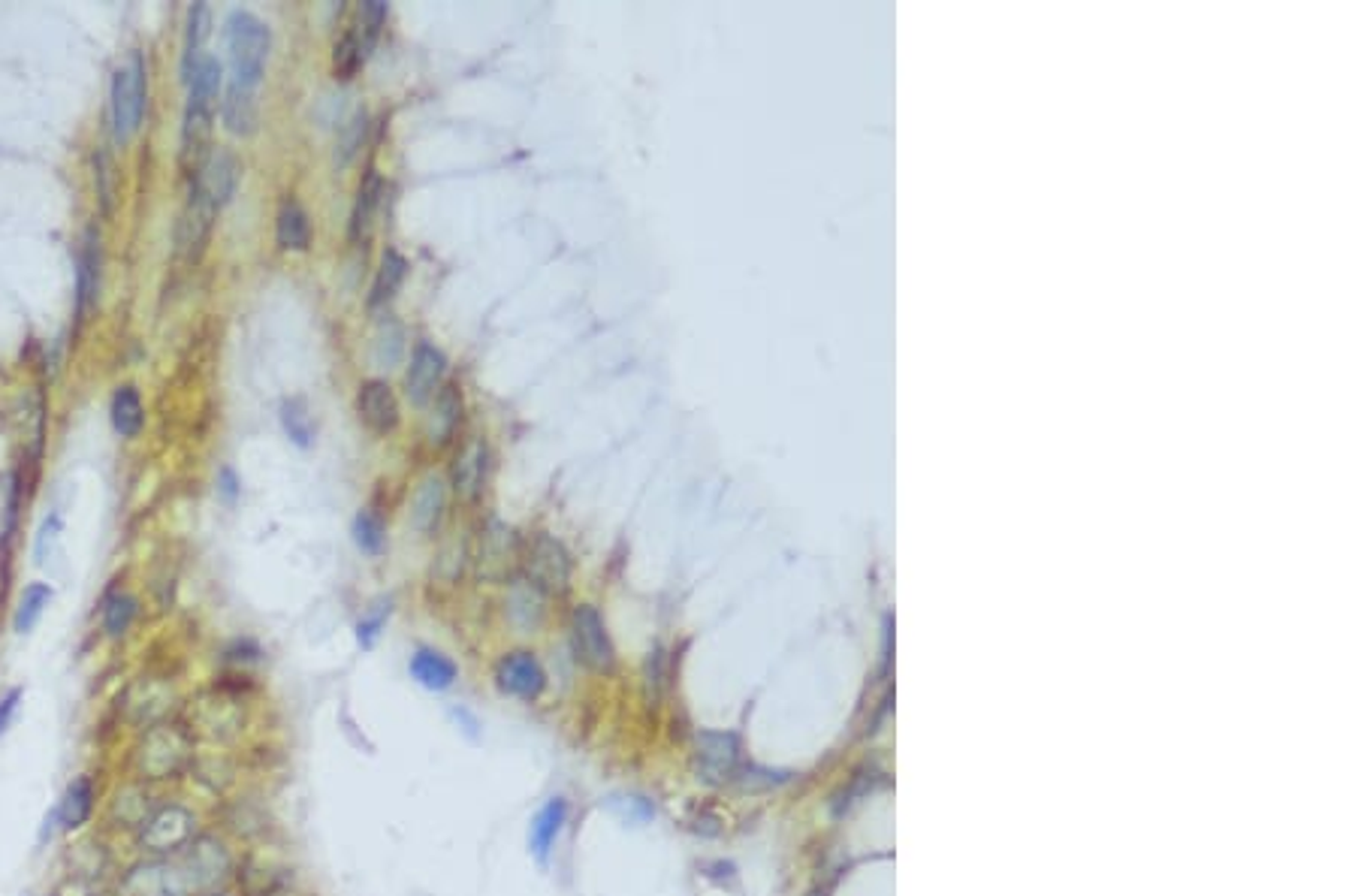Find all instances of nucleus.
Wrapping results in <instances>:
<instances>
[{
	"mask_svg": "<svg viewBox=\"0 0 1358 896\" xmlns=\"http://www.w3.org/2000/svg\"><path fill=\"white\" fill-rule=\"evenodd\" d=\"M224 85V67L218 58L203 55V61L187 79V106L181 121V167L197 173L209 157L211 121L218 112V91Z\"/></svg>",
	"mask_w": 1358,
	"mask_h": 896,
	"instance_id": "nucleus-1",
	"label": "nucleus"
},
{
	"mask_svg": "<svg viewBox=\"0 0 1358 896\" xmlns=\"http://www.w3.org/2000/svg\"><path fill=\"white\" fill-rule=\"evenodd\" d=\"M131 767L142 785L184 776L194 767V733L175 722L148 724L134 743Z\"/></svg>",
	"mask_w": 1358,
	"mask_h": 896,
	"instance_id": "nucleus-2",
	"label": "nucleus"
},
{
	"mask_svg": "<svg viewBox=\"0 0 1358 896\" xmlns=\"http://www.w3.org/2000/svg\"><path fill=\"white\" fill-rule=\"evenodd\" d=\"M224 42L230 61V82L257 91L272 49V34L266 22H260L248 9H233L224 22Z\"/></svg>",
	"mask_w": 1358,
	"mask_h": 896,
	"instance_id": "nucleus-3",
	"label": "nucleus"
},
{
	"mask_svg": "<svg viewBox=\"0 0 1358 896\" xmlns=\"http://www.w3.org/2000/svg\"><path fill=\"white\" fill-rule=\"evenodd\" d=\"M197 815L181 803H164L154 806L151 815L137 830V842L151 858H173L181 855L197 839Z\"/></svg>",
	"mask_w": 1358,
	"mask_h": 896,
	"instance_id": "nucleus-4",
	"label": "nucleus"
},
{
	"mask_svg": "<svg viewBox=\"0 0 1358 896\" xmlns=\"http://www.w3.org/2000/svg\"><path fill=\"white\" fill-rule=\"evenodd\" d=\"M145 85H148L145 82V61H142L140 52H134L127 58V64H121L112 76L109 109H112V137L118 145H127L140 131L142 115H145Z\"/></svg>",
	"mask_w": 1358,
	"mask_h": 896,
	"instance_id": "nucleus-5",
	"label": "nucleus"
},
{
	"mask_svg": "<svg viewBox=\"0 0 1358 896\" xmlns=\"http://www.w3.org/2000/svg\"><path fill=\"white\" fill-rule=\"evenodd\" d=\"M386 16H389V6L381 3V0L359 3L356 22L342 34V39L333 49V73L339 79H353L359 69L366 67V61H369V55H372V49H375V42L381 36V28L386 25Z\"/></svg>",
	"mask_w": 1358,
	"mask_h": 896,
	"instance_id": "nucleus-6",
	"label": "nucleus"
},
{
	"mask_svg": "<svg viewBox=\"0 0 1358 896\" xmlns=\"http://www.w3.org/2000/svg\"><path fill=\"white\" fill-rule=\"evenodd\" d=\"M121 896H197L181 855L134 863L121 878Z\"/></svg>",
	"mask_w": 1358,
	"mask_h": 896,
	"instance_id": "nucleus-7",
	"label": "nucleus"
},
{
	"mask_svg": "<svg viewBox=\"0 0 1358 896\" xmlns=\"http://www.w3.org/2000/svg\"><path fill=\"white\" fill-rule=\"evenodd\" d=\"M571 646L577 661L593 673H613L616 649L607 634V625L593 604H580L571 616Z\"/></svg>",
	"mask_w": 1358,
	"mask_h": 896,
	"instance_id": "nucleus-8",
	"label": "nucleus"
},
{
	"mask_svg": "<svg viewBox=\"0 0 1358 896\" xmlns=\"http://www.w3.org/2000/svg\"><path fill=\"white\" fill-rule=\"evenodd\" d=\"M525 577L541 595H561L571 586V558L550 534H534L523 552Z\"/></svg>",
	"mask_w": 1358,
	"mask_h": 896,
	"instance_id": "nucleus-9",
	"label": "nucleus"
},
{
	"mask_svg": "<svg viewBox=\"0 0 1358 896\" xmlns=\"http://www.w3.org/2000/svg\"><path fill=\"white\" fill-rule=\"evenodd\" d=\"M181 861L187 863V869H191V878H194V888H197V894H211L218 885H224L227 878H230V872H233V855H230V848L218 839V836H209V833H200L184 851H181Z\"/></svg>",
	"mask_w": 1358,
	"mask_h": 896,
	"instance_id": "nucleus-10",
	"label": "nucleus"
},
{
	"mask_svg": "<svg viewBox=\"0 0 1358 896\" xmlns=\"http://www.w3.org/2000/svg\"><path fill=\"white\" fill-rule=\"evenodd\" d=\"M495 686L501 694L517 697V700H538L547 689V670L541 664V658L528 649H514L508 656L498 658L495 664Z\"/></svg>",
	"mask_w": 1358,
	"mask_h": 896,
	"instance_id": "nucleus-11",
	"label": "nucleus"
},
{
	"mask_svg": "<svg viewBox=\"0 0 1358 896\" xmlns=\"http://www.w3.org/2000/svg\"><path fill=\"white\" fill-rule=\"evenodd\" d=\"M697 779L706 785H722L736 773L740 763V740L728 730H700L695 736Z\"/></svg>",
	"mask_w": 1358,
	"mask_h": 896,
	"instance_id": "nucleus-12",
	"label": "nucleus"
},
{
	"mask_svg": "<svg viewBox=\"0 0 1358 896\" xmlns=\"http://www.w3.org/2000/svg\"><path fill=\"white\" fill-rule=\"evenodd\" d=\"M239 181H242L239 157L230 148H214V151H209V157L203 161V167L194 173V184L191 187L200 191L211 206L221 211L224 206H230V200L236 197Z\"/></svg>",
	"mask_w": 1358,
	"mask_h": 896,
	"instance_id": "nucleus-13",
	"label": "nucleus"
},
{
	"mask_svg": "<svg viewBox=\"0 0 1358 896\" xmlns=\"http://www.w3.org/2000/svg\"><path fill=\"white\" fill-rule=\"evenodd\" d=\"M444 375H447V359H444V353L438 350L435 345H429V342H420L414 347V356H411V369H408V399L414 402V405H429L435 396H438V389H441V383H444Z\"/></svg>",
	"mask_w": 1358,
	"mask_h": 896,
	"instance_id": "nucleus-14",
	"label": "nucleus"
},
{
	"mask_svg": "<svg viewBox=\"0 0 1358 896\" xmlns=\"http://www.w3.org/2000/svg\"><path fill=\"white\" fill-rule=\"evenodd\" d=\"M214 218H218V208L211 206L200 191L191 187L187 206L178 221V254H184L187 260H200V254L206 251V241L211 236Z\"/></svg>",
	"mask_w": 1358,
	"mask_h": 896,
	"instance_id": "nucleus-15",
	"label": "nucleus"
},
{
	"mask_svg": "<svg viewBox=\"0 0 1358 896\" xmlns=\"http://www.w3.org/2000/svg\"><path fill=\"white\" fill-rule=\"evenodd\" d=\"M356 414L369 432L386 435L399 426V399L386 380H366L356 393Z\"/></svg>",
	"mask_w": 1358,
	"mask_h": 896,
	"instance_id": "nucleus-16",
	"label": "nucleus"
},
{
	"mask_svg": "<svg viewBox=\"0 0 1358 896\" xmlns=\"http://www.w3.org/2000/svg\"><path fill=\"white\" fill-rule=\"evenodd\" d=\"M568 825V800L565 797H550L531 818L528 825V851L538 863H547L553 845L558 842L561 830Z\"/></svg>",
	"mask_w": 1358,
	"mask_h": 896,
	"instance_id": "nucleus-17",
	"label": "nucleus"
},
{
	"mask_svg": "<svg viewBox=\"0 0 1358 896\" xmlns=\"http://www.w3.org/2000/svg\"><path fill=\"white\" fill-rule=\"evenodd\" d=\"M100 266H104L100 236L94 230H88L85 239H82L79 269H76V309H79V314H85V311L97 306V296H100Z\"/></svg>",
	"mask_w": 1358,
	"mask_h": 896,
	"instance_id": "nucleus-18",
	"label": "nucleus"
},
{
	"mask_svg": "<svg viewBox=\"0 0 1358 896\" xmlns=\"http://www.w3.org/2000/svg\"><path fill=\"white\" fill-rule=\"evenodd\" d=\"M94 809H97V782H94V776H79V779H73L70 785H67V791H64V797L55 803V812H58V830L73 833V830L85 828V825L91 821Z\"/></svg>",
	"mask_w": 1358,
	"mask_h": 896,
	"instance_id": "nucleus-19",
	"label": "nucleus"
},
{
	"mask_svg": "<svg viewBox=\"0 0 1358 896\" xmlns=\"http://www.w3.org/2000/svg\"><path fill=\"white\" fill-rule=\"evenodd\" d=\"M408 670H411L414 683L423 686L426 691L453 689V683H456V676H459V667L453 664L451 658L444 656V653H438V649H429V646H423V649H417V653L411 656Z\"/></svg>",
	"mask_w": 1358,
	"mask_h": 896,
	"instance_id": "nucleus-20",
	"label": "nucleus"
},
{
	"mask_svg": "<svg viewBox=\"0 0 1358 896\" xmlns=\"http://www.w3.org/2000/svg\"><path fill=\"white\" fill-rule=\"evenodd\" d=\"M381 197H383V181L381 175L372 173L366 175L363 181H359V191H356V200H353V211H350V241H366L372 236V227H375V218H378V208H381Z\"/></svg>",
	"mask_w": 1358,
	"mask_h": 896,
	"instance_id": "nucleus-21",
	"label": "nucleus"
},
{
	"mask_svg": "<svg viewBox=\"0 0 1358 896\" xmlns=\"http://www.w3.org/2000/svg\"><path fill=\"white\" fill-rule=\"evenodd\" d=\"M487 483V447L481 441H471L468 447L456 456L453 465V489L459 498L471 501L484 492Z\"/></svg>",
	"mask_w": 1358,
	"mask_h": 896,
	"instance_id": "nucleus-22",
	"label": "nucleus"
},
{
	"mask_svg": "<svg viewBox=\"0 0 1358 896\" xmlns=\"http://www.w3.org/2000/svg\"><path fill=\"white\" fill-rule=\"evenodd\" d=\"M221 118L233 137H251L257 127V91L230 82L221 100Z\"/></svg>",
	"mask_w": 1358,
	"mask_h": 896,
	"instance_id": "nucleus-23",
	"label": "nucleus"
},
{
	"mask_svg": "<svg viewBox=\"0 0 1358 896\" xmlns=\"http://www.w3.org/2000/svg\"><path fill=\"white\" fill-rule=\"evenodd\" d=\"M276 239L284 251H309L312 244V218L296 200H284L276 221Z\"/></svg>",
	"mask_w": 1358,
	"mask_h": 896,
	"instance_id": "nucleus-24",
	"label": "nucleus"
},
{
	"mask_svg": "<svg viewBox=\"0 0 1358 896\" xmlns=\"http://www.w3.org/2000/svg\"><path fill=\"white\" fill-rule=\"evenodd\" d=\"M444 501H447V495H444V483H441V478L429 474L426 481L420 483L417 495H414V508H411V522H414V528L423 531V534L435 531L438 522H441V517H444Z\"/></svg>",
	"mask_w": 1358,
	"mask_h": 896,
	"instance_id": "nucleus-25",
	"label": "nucleus"
},
{
	"mask_svg": "<svg viewBox=\"0 0 1358 896\" xmlns=\"http://www.w3.org/2000/svg\"><path fill=\"white\" fill-rule=\"evenodd\" d=\"M211 16L206 3H194L187 12V36H184V52H181V79L187 82L197 64L203 61V42L209 36Z\"/></svg>",
	"mask_w": 1358,
	"mask_h": 896,
	"instance_id": "nucleus-26",
	"label": "nucleus"
},
{
	"mask_svg": "<svg viewBox=\"0 0 1358 896\" xmlns=\"http://www.w3.org/2000/svg\"><path fill=\"white\" fill-rule=\"evenodd\" d=\"M112 426L121 438H137L145 426V405L137 386H121L112 396Z\"/></svg>",
	"mask_w": 1358,
	"mask_h": 896,
	"instance_id": "nucleus-27",
	"label": "nucleus"
},
{
	"mask_svg": "<svg viewBox=\"0 0 1358 896\" xmlns=\"http://www.w3.org/2000/svg\"><path fill=\"white\" fill-rule=\"evenodd\" d=\"M508 616L520 628V631H534L544 619V595L531 586L528 580H520L511 588L508 598Z\"/></svg>",
	"mask_w": 1358,
	"mask_h": 896,
	"instance_id": "nucleus-28",
	"label": "nucleus"
},
{
	"mask_svg": "<svg viewBox=\"0 0 1358 896\" xmlns=\"http://www.w3.org/2000/svg\"><path fill=\"white\" fill-rule=\"evenodd\" d=\"M408 276V260L396 251V248H386L383 251V260H381V269H378V276H375V284H372V296H369V306L372 309H378V306H386L396 293H399V287H402V281Z\"/></svg>",
	"mask_w": 1358,
	"mask_h": 896,
	"instance_id": "nucleus-29",
	"label": "nucleus"
},
{
	"mask_svg": "<svg viewBox=\"0 0 1358 896\" xmlns=\"http://www.w3.org/2000/svg\"><path fill=\"white\" fill-rule=\"evenodd\" d=\"M601 806H604L616 821L631 825V828H643V825H649V821L656 818V803H653L649 797H643V793L616 791L610 793Z\"/></svg>",
	"mask_w": 1358,
	"mask_h": 896,
	"instance_id": "nucleus-30",
	"label": "nucleus"
},
{
	"mask_svg": "<svg viewBox=\"0 0 1358 896\" xmlns=\"http://www.w3.org/2000/svg\"><path fill=\"white\" fill-rule=\"evenodd\" d=\"M52 586H46V583H31V586L22 591V598H19V607H16V616H12V631L19 634V637H25V634H31L36 628V622L42 619V613H46V607L52 604Z\"/></svg>",
	"mask_w": 1358,
	"mask_h": 896,
	"instance_id": "nucleus-31",
	"label": "nucleus"
},
{
	"mask_svg": "<svg viewBox=\"0 0 1358 896\" xmlns=\"http://www.w3.org/2000/svg\"><path fill=\"white\" fill-rule=\"evenodd\" d=\"M137 613H140V604H137L134 595H127V591H112V595L104 601L106 637H112V640L124 637V634L134 628Z\"/></svg>",
	"mask_w": 1358,
	"mask_h": 896,
	"instance_id": "nucleus-32",
	"label": "nucleus"
},
{
	"mask_svg": "<svg viewBox=\"0 0 1358 896\" xmlns=\"http://www.w3.org/2000/svg\"><path fill=\"white\" fill-rule=\"evenodd\" d=\"M459 416H462V396H459V386H441L438 389V399H435V416H432V441H447L453 435V429L459 426Z\"/></svg>",
	"mask_w": 1358,
	"mask_h": 896,
	"instance_id": "nucleus-33",
	"label": "nucleus"
},
{
	"mask_svg": "<svg viewBox=\"0 0 1358 896\" xmlns=\"http://www.w3.org/2000/svg\"><path fill=\"white\" fill-rule=\"evenodd\" d=\"M281 426L296 447H312L314 444V420L302 399H287L281 405Z\"/></svg>",
	"mask_w": 1358,
	"mask_h": 896,
	"instance_id": "nucleus-34",
	"label": "nucleus"
},
{
	"mask_svg": "<svg viewBox=\"0 0 1358 896\" xmlns=\"http://www.w3.org/2000/svg\"><path fill=\"white\" fill-rule=\"evenodd\" d=\"M353 544L366 555H381L383 544H386L383 519L378 514H372V511L356 514V519H353Z\"/></svg>",
	"mask_w": 1358,
	"mask_h": 896,
	"instance_id": "nucleus-35",
	"label": "nucleus"
},
{
	"mask_svg": "<svg viewBox=\"0 0 1358 896\" xmlns=\"http://www.w3.org/2000/svg\"><path fill=\"white\" fill-rule=\"evenodd\" d=\"M363 137H366V112H356L345 124V131L339 134V145H336V164L339 167H348L350 161H353V154L363 145Z\"/></svg>",
	"mask_w": 1358,
	"mask_h": 896,
	"instance_id": "nucleus-36",
	"label": "nucleus"
},
{
	"mask_svg": "<svg viewBox=\"0 0 1358 896\" xmlns=\"http://www.w3.org/2000/svg\"><path fill=\"white\" fill-rule=\"evenodd\" d=\"M389 619V601H381V604H375L363 619L356 622V640H359V646L363 649H372L375 643H378V637H381V628Z\"/></svg>",
	"mask_w": 1358,
	"mask_h": 896,
	"instance_id": "nucleus-37",
	"label": "nucleus"
},
{
	"mask_svg": "<svg viewBox=\"0 0 1358 896\" xmlns=\"http://www.w3.org/2000/svg\"><path fill=\"white\" fill-rule=\"evenodd\" d=\"M58 534H61V514H49V517L42 519V525H39V534H36V544H34L36 565H46V558H49L52 550H55Z\"/></svg>",
	"mask_w": 1358,
	"mask_h": 896,
	"instance_id": "nucleus-38",
	"label": "nucleus"
},
{
	"mask_svg": "<svg viewBox=\"0 0 1358 896\" xmlns=\"http://www.w3.org/2000/svg\"><path fill=\"white\" fill-rule=\"evenodd\" d=\"M22 694H25V691L16 686V689H9L3 697H0V736L12 727V722H16V713H19Z\"/></svg>",
	"mask_w": 1358,
	"mask_h": 896,
	"instance_id": "nucleus-39",
	"label": "nucleus"
},
{
	"mask_svg": "<svg viewBox=\"0 0 1358 896\" xmlns=\"http://www.w3.org/2000/svg\"><path fill=\"white\" fill-rule=\"evenodd\" d=\"M218 489H221V495H224L227 501H236V495H239V481H236V474H233L230 468H224V471H221Z\"/></svg>",
	"mask_w": 1358,
	"mask_h": 896,
	"instance_id": "nucleus-40",
	"label": "nucleus"
},
{
	"mask_svg": "<svg viewBox=\"0 0 1358 896\" xmlns=\"http://www.w3.org/2000/svg\"><path fill=\"white\" fill-rule=\"evenodd\" d=\"M58 833V812H55V806L49 809V815L42 818V828H39V845L42 842H49L52 836Z\"/></svg>",
	"mask_w": 1358,
	"mask_h": 896,
	"instance_id": "nucleus-41",
	"label": "nucleus"
},
{
	"mask_svg": "<svg viewBox=\"0 0 1358 896\" xmlns=\"http://www.w3.org/2000/svg\"><path fill=\"white\" fill-rule=\"evenodd\" d=\"M206 896H227V894H218V891H211V894H206Z\"/></svg>",
	"mask_w": 1358,
	"mask_h": 896,
	"instance_id": "nucleus-42",
	"label": "nucleus"
},
{
	"mask_svg": "<svg viewBox=\"0 0 1358 896\" xmlns=\"http://www.w3.org/2000/svg\"><path fill=\"white\" fill-rule=\"evenodd\" d=\"M52 896H58V894H52Z\"/></svg>",
	"mask_w": 1358,
	"mask_h": 896,
	"instance_id": "nucleus-43",
	"label": "nucleus"
}]
</instances>
